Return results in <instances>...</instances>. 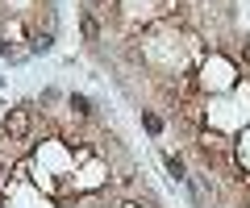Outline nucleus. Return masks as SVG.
Here are the masks:
<instances>
[{
    "mask_svg": "<svg viewBox=\"0 0 250 208\" xmlns=\"http://www.w3.org/2000/svg\"><path fill=\"white\" fill-rule=\"evenodd\" d=\"M67 104H71V113H75V117H92V104H88V96H71Z\"/></svg>",
    "mask_w": 250,
    "mask_h": 208,
    "instance_id": "obj_4",
    "label": "nucleus"
},
{
    "mask_svg": "<svg viewBox=\"0 0 250 208\" xmlns=\"http://www.w3.org/2000/svg\"><path fill=\"white\" fill-rule=\"evenodd\" d=\"M163 163H167V171L175 175V179H188V171H184V158H179V154H163Z\"/></svg>",
    "mask_w": 250,
    "mask_h": 208,
    "instance_id": "obj_3",
    "label": "nucleus"
},
{
    "mask_svg": "<svg viewBox=\"0 0 250 208\" xmlns=\"http://www.w3.org/2000/svg\"><path fill=\"white\" fill-rule=\"evenodd\" d=\"M29 129H34V113L29 109H9L4 117H0V133L9 137V142H25Z\"/></svg>",
    "mask_w": 250,
    "mask_h": 208,
    "instance_id": "obj_1",
    "label": "nucleus"
},
{
    "mask_svg": "<svg viewBox=\"0 0 250 208\" xmlns=\"http://www.w3.org/2000/svg\"><path fill=\"white\" fill-rule=\"evenodd\" d=\"M142 125H146V133H154V137L163 133V121L154 117V113H142Z\"/></svg>",
    "mask_w": 250,
    "mask_h": 208,
    "instance_id": "obj_5",
    "label": "nucleus"
},
{
    "mask_svg": "<svg viewBox=\"0 0 250 208\" xmlns=\"http://www.w3.org/2000/svg\"><path fill=\"white\" fill-rule=\"evenodd\" d=\"M134 179H138V175H134V167H125V171L113 179V188H134Z\"/></svg>",
    "mask_w": 250,
    "mask_h": 208,
    "instance_id": "obj_6",
    "label": "nucleus"
},
{
    "mask_svg": "<svg viewBox=\"0 0 250 208\" xmlns=\"http://www.w3.org/2000/svg\"><path fill=\"white\" fill-rule=\"evenodd\" d=\"M80 29H83V42H92V46L100 42V21H96V13H92V9L80 13Z\"/></svg>",
    "mask_w": 250,
    "mask_h": 208,
    "instance_id": "obj_2",
    "label": "nucleus"
},
{
    "mask_svg": "<svg viewBox=\"0 0 250 208\" xmlns=\"http://www.w3.org/2000/svg\"><path fill=\"white\" fill-rule=\"evenodd\" d=\"M113 4H117V0H88V9L92 13H104V17L113 13Z\"/></svg>",
    "mask_w": 250,
    "mask_h": 208,
    "instance_id": "obj_7",
    "label": "nucleus"
},
{
    "mask_svg": "<svg viewBox=\"0 0 250 208\" xmlns=\"http://www.w3.org/2000/svg\"><path fill=\"white\" fill-rule=\"evenodd\" d=\"M242 58L250 63V38H242Z\"/></svg>",
    "mask_w": 250,
    "mask_h": 208,
    "instance_id": "obj_8",
    "label": "nucleus"
}]
</instances>
